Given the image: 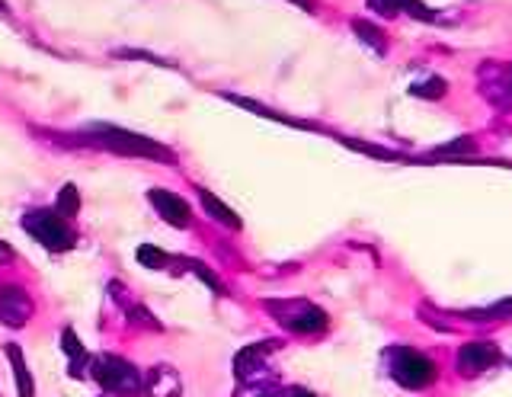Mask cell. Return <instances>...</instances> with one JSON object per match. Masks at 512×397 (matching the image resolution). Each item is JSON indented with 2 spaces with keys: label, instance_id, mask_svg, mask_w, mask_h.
I'll list each match as a JSON object with an SVG mask.
<instances>
[{
  "label": "cell",
  "instance_id": "cell-7",
  "mask_svg": "<svg viewBox=\"0 0 512 397\" xmlns=\"http://www.w3.org/2000/svg\"><path fill=\"white\" fill-rule=\"evenodd\" d=\"M282 343L279 340H263V343H253L247 349H240L234 356V375L237 381H250V378H260L266 375V359L276 353Z\"/></svg>",
  "mask_w": 512,
  "mask_h": 397
},
{
  "label": "cell",
  "instance_id": "cell-10",
  "mask_svg": "<svg viewBox=\"0 0 512 397\" xmlns=\"http://www.w3.org/2000/svg\"><path fill=\"white\" fill-rule=\"evenodd\" d=\"M144 391L151 397H180L183 394V378L173 365H154V369L144 375Z\"/></svg>",
  "mask_w": 512,
  "mask_h": 397
},
{
  "label": "cell",
  "instance_id": "cell-13",
  "mask_svg": "<svg viewBox=\"0 0 512 397\" xmlns=\"http://www.w3.org/2000/svg\"><path fill=\"white\" fill-rule=\"evenodd\" d=\"M4 353H7L10 369H13V381H16V391H20V397H36V381H32V375H29L23 349L16 346V343H7Z\"/></svg>",
  "mask_w": 512,
  "mask_h": 397
},
{
  "label": "cell",
  "instance_id": "cell-18",
  "mask_svg": "<svg viewBox=\"0 0 512 397\" xmlns=\"http://www.w3.org/2000/svg\"><path fill=\"white\" fill-rule=\"evenodd\" d=\"M135 257H138L141 266H148V269H167L170 260H173V257H167V253L160 250V247H154V244H141Z\"/></svg>",
  "mask_w": 512,
  "mask_h": 397
},
{
  "label": "cell",
  "instance_id": "cell-9",
  "mask_svg": "<svg viewBox=\"0 0 512 397\" xmlns=\"http://www.w3.org/2000/svg\"><path fill=\"white\" fill-rule=\"evenodd\" d=\"M148 199H151V205L157 209V215L164 218V221H170L173 228H186L189 225L192 212H189V205L180 196H176V193H167V189H151Z\"/></svg>",
  "mask_w": 512,
  "mask_h": 397
},
{
  "label": "cell",
  "instance_id": "cell-1",
  "mask_svg": "<svg viewBox=\"0 0 512 397\" xmlns=\"http://www.w3.org/2000/svg\"><path fill=\"white\" fill-rule=\"evenodd\" d=\"M96 141H100L103 148L116 151V154H128V157H148V161H160V164H176L173 151H167L164 145H157V141L144 138V135H135L128 129H116V125H90L87 129Z\"/></svg>",
  "mask_w": 512,
  "mask_h": 397
},
{
  "label": "cell",
  "instance_id": "cell-20",
  "mask_svg": "<svg viewBox=\"0 0 512 397\" xmlns=\"http://www.w3.org/2000/svg\"><path fill=\"white\" fill-rule=\"evenodd\" d=\"M352 29H356V33H359L368 45H372L375 52H384V33H381V29H375L372 23H365V20H356V23H352Z\"/></svg>",
  "mask_w": 512,
  "mask_h": 397
},
{
  "label": "cell",
  "instance_id": "cell-24",
  "mask_svg": "<svg viewBox=\"0 0 512 397\" xmlns=\"http://www.w3.org/2000/svg\"><path fill=\"white\" fill-rule=\"evenodd\" d=\"M10 260H13V250L4 241H0V263H10Z\"/></svg>",
  "mask_w": 512,
  "mask_h": 397
},
{
  "label": "cell",
  "instance_id": "cell-6",
  "mask_svg": "<svg viewBox=\"0 0 512 397\" xmlns=\"http://www.w3.org/2000/svg\"><path fill=\"white\" fill-rule=\"evenodd\" d=\"M32 317V298L20 285H0V324L4 327H26Z\"/></svg>",
  "mask_w": 512,
  "mask_h": 397
},
{
  "label": "cell",
  "instance_id": "cell-15",
  "mask_svg": "<svg viewBox=\"0 0 512 397\" xmlns=\"http://www.w3.org/2000/svg\"><path fill=\"white\" fill-rule=\"evenodd\" d=\"M234 397H282L276 378L260 375V378H250V381H240V388Z\"/></svg>",
  "mask_w": 512,
  "mask_h": 397
},
{
  "label": "cell",
  "instance_id": "cell-3",
  "mask_svg": "<svg viewBox=\"0 0 512 397\" xmlns=\"http://www.w3.org/2000/svg\"><path fill=\"white\" fill-rule=\"evenodd\" d=\"M266 311L276 317V321L301 333V337H311V333H324L327 330V311L311 305L308 298H282V301H266Z\"/></svg>",
  "mask_w": 512,
  "mask_h": 397
},
{
  "label": "cell",
  "instance_id": "cell-4",
  "mask_svg": "<svg viewBox=\"0 0 512 397\" xmlns=\"http://www.w3.org/2000/svg\"><path fill=\"white\" fill-rule=\"evenodd\" d=\"M388 372H391V378L397 381V385L407 388V391H423L439 375L436 362L426 359L423 353H416V349H391V353H388Z\"/></svg>",
  "mask_w": 512,
  "mask_h": 397
},
{
  "label": "cell",
  "instance_id": "cell-17",
  "mask_svg": "<svg viewBox=\"0 0 512 397\" xmlns=\"http://www.w3.org/2000/svg\"><path fill=\"white\" fill-rule=\"evenodd\" d=\"M80 212V193H77V186L68 183V186H61L58 189V215L68 221Z\"/></svg>",
  "mask_w": 512,
  "mask_h": 397
},
{
  "label": "cell",
  "instance_id": "cell-14",
  "mask_svg": "<svg viewBox=\"0 0 512 397\" xmlns=\"http://www.w3.org/2000/svg\"><path fill=\"white\" fill-rule=\"evenodd\" d=\"M199 199H202V209L212 215L218 225H224V228H231V231H240V218H237V212H231L228 205L224 202H218L208 189H199Z\"/></svg>",
  "mask_w": 512,
  "mask_h": 397
},
{
  "label": "cell",
  "instance_id": "cell-2",
  "mask_svg": "<svg viewBox=\"0 0 512 397\" xmlns=\"http://www.w3.org/2000/svg\"><path fill=\"white\" fill-rule=\"evenodd\" d=\"M90 375L103 391L116 397H138L144 394V375L135 369L132 362H125L119 356H93L90 359Z\"/></svg>",
  "mask_w": 512,
  "mask_h": 397
},
{
  "label": "cell",
  "instance_id": "cell-12",
  "mask_svg": "<svg viewBox=\"0 0 512 397\" xmlns=\"http://www.w3.org/2000/svg\"><path fill=\"white\" fill-rule=\"evenodd\" d=\"M109 292L116 295V301H122V308H125L128 321H132V324H138V327H148V330H164V324H160V321H157V317H154L148 308L138 305V301L125 292V285H116V282H112V285H109Z\"/></svg>",
  "mask_w": 512,
  "mask_h": 397
},
{
  "label": "cell",
  "instance_id": "cell-21",
  "mask_svg": "<svg viewBox=\"0 0 512 397\" xmlns=\"http://www.w3.org/2000/svg\"><path fill=\"white\" fill-rule=\"evenodd\" d=\"M416 97H429V100H439L442 93H445V81H439V77H432L429 84H420V87H413Z\"/></svg>",
  "mask_w": 512,
  "mask_h": 397
},
{
  "label": "cell",
  "instance_id": "cell-16",
  "mask_svg": "<svg viewBox=\"0 0 512 397\" xmlns=\"http://www.w3.org/2000/svg\"><path fill=\"white\" fill-rule=\"evenodd\" d=\"M368 7L378 10V13H384V17H391V13H397V10H416L423 20H432V17H429V10L420 7V0H368Z\"/></svg>",
  "mask_w": 512,
  "mask_h": 397
},
{
  "label": "cell",
  "instance_id": "cell-23",
  "mask_svg": "<svg viewBox=\"0 0 512 397\" xmlns=\"http://www.w3.org/2000/svg\"><path fill=\"white\" fill-rule=\"evenodd\" d=\"M282 397H317V394H311L308 388H288L282 391Z\"/></svg>",
  "mask_w": 512,
  "mask_h": 397
},
{
  "label": "cell",
  "instance_id": "cell-19",
  "mask_svg": "<svg viewBox=\"0 0 512 397\" xmlns=\"http://www.w3.org/2000/svg\"><path fill=\"white\" fill-rule=\"evenodd\" d=\"M173 263H180V266H186L189 269V273L192 276H199L205 285H208V289H212V292H224V285L212 276V269H208L205 263H199V260H173Z\"/></svg>",
  "mask_w": 512,
  "mask_h": 397
},
{
  "label": "cell",
  "instance_id": "cell-5",
  "mask_svg": "<svg viewBox=\"0 0 512 397\" xmlns=\"http://www.w3.org/2000/svg\"><path fill=\"white\" fill-rule=\"evenodd\" d=\"M23 228H26V234L32 237V241H39L52 253L74 247V231L68 228V221H64L58 212H48V209L26 212L23 215Z\"/></svg>",
  "mask_w": 512,
  "mask_h": 397
},
{
  "label": "cell",
  "instance_id": "cell-22",
  "mask_svg": "<svg viewBox=\"0 0 512 397\" xmlns=\"http://www.w3.org/2000/svg\"><path fill=\"white\" fill-rule=\"evenodd\" d=\"M116 58H138V61H151V65H157V68H170L164 58H157V55H151V52H112Z\"/></svg>",
  "mask_w": 512,
  "mask_h": 397
},
{
  "label": "cell",
  "instance_id": "cell-8",
  "mask_svg": "<svg viewBox=\"0 0 512 397\" xmlns=\"http://www.w3.org/2000/svg\"><path fill=\"white\" fill-rule=\"evenodd\" d=\"M496 362H500V349L493 343L474 340L458 349V372H464V375H480V372L493 369Z\"/></svg>",
  "mask_w": 512,
  "mask_h": 397
},
{
  "label": "cell",
  "instance_id": "cell-11",
  "mask_svg": "<svg viewBox=\"0 0 512 397\" xmlns=\"http://www.w3.org/2000/svg\"><path fill=\"white\" fill-rule=\"evenodd\" d=\"M61 349H64V356H68V372H71V378H87L93 356L87 353V346L80 343V337H77L71 327L61 330Z\"/></svg>",
  "mask_w": 512,
  "mask_h": 397
}]
</instances>
